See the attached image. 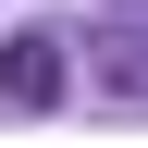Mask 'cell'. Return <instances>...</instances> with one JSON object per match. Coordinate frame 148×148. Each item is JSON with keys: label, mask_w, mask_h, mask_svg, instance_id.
<instances>
[{"label": "cell", "mask_w": 148, "mask_h": 148, "mask_svg": "<svg viewBox=\"0 0 148 148\" xmlns=\"http://www.w3.org/2000/svg\"><path fill=\"white\" fill-rule=\"evenodd\" d=\"M0 99H12V111H49V99H62V37H49V25L0 37Z\"/></svg>", "instance_id": "obj_1"}]
</instances>
